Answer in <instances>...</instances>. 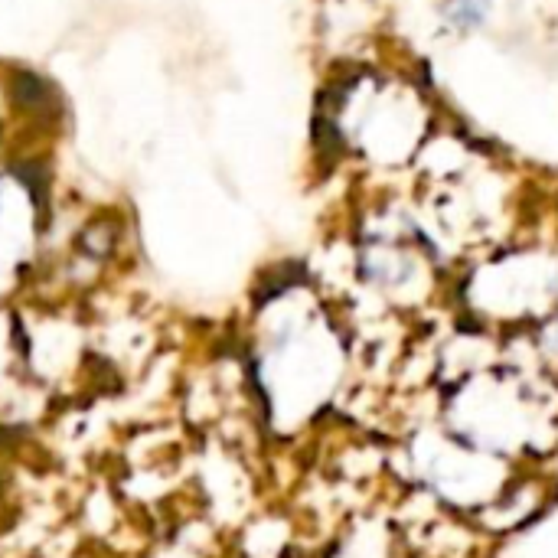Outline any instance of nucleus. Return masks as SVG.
<instances>
[{"instance_id":"f257e3e1","label":"nucleus","mask_w":558,"mask_h":558,"mask_svg":"<svg viewBox=\"0 0 558 558\" xmlns=\"http://www.w3.org/2000/svg\"><path fill=\"white\" fill-rule=\"evenodd\" d=\"M487 4L490 0H448L444 10H448V20L454 23V27L470 30L483 20V14H487Z\"/></svg>"}]
</instances>
